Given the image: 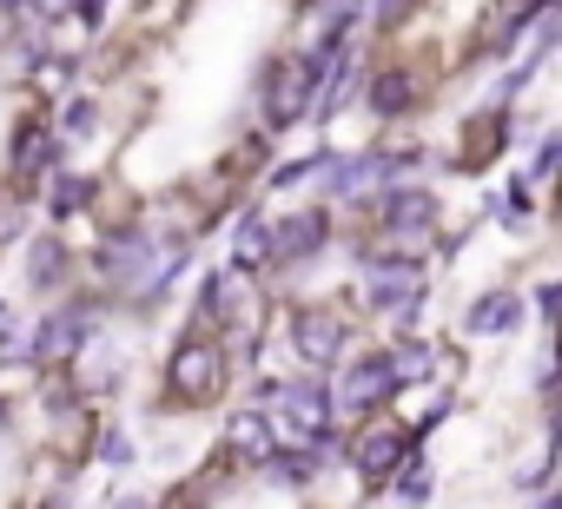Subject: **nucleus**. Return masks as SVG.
Wrapping results in <instances>:
<instances>
[{
  "label": "nucleus",
  "instance_id": "nucleus-1",
  "mask_svg": "<svg viewBox=\"0 0 562 509\" xmlns=\"http://www.w3.org/2000/svg\"><path fill=\"white\" fill-rule=\"evenodd\" d=\"M351 265H358V312L364 318H384L391 338H411L424 325V305H430V285H424V259H404V251H378V245H351Z\"/></svg>",
  "mask_w": 562,
  "mask_h": 509
},
{
  "label": "nucleus",
  "instance_id": "nucleus-2",
  "mask_svg": "<svg viewBox=\"0 0 562 509\" xmlns=\"http://www.w3.org/2000/svg\"><path fill=\"white\" fill-rule=\"evenodd\" d=\"M271 344L285 351L305 377H331L358 351V318L338 298H285L271 325Z\"/></svg>",
  "mask_w": 562,
  "mask_h": 509
},
{
  "label": "nucleus",
  "instance_id": "nucleus-3",
  "mask_svg": "<svg viewBox=\"0 0 562 509\" xmlns=\"http://www.w3.org/2000/svg\"><path fill=\"white\" fill-rule=\"evenodd\" d=\"M437 60L430 54H417V47H404V41H391V47H378L371 60H364V87H358V106L384 126V133H397V126H411L424 106H430V93H437V73H430Z\"/></svg>",
  "mask_w": 562,
  "mask_h": 509
},
{
  "label": "nucleus",
  "instance_id": "nucleus-4",
  "mask_svg": "<svg viewBox=\"0 0 562 509\" xmlns=\"http://www.w3.org/2000/svg\"><path fill=\"white\" fill-rule=\"evenodd\" d=\"M225 391H232V358H225V344L186 325V331L172 338L166 364H159V410H166V417L218 410V404H225Z\"/></svg>",
  "mask_w": 562,
  "mask_h": 509
},
{
  "label": "nucleus",
  "instance_id": "nucleus-5",
  "mask_svg": "<svg viewBox=\"0 0 562 509\" xmlns=\"http://www.w3.org/2000/svg\"><path fill=\"white\" fill-rule=\"evenodd\" d=\"M251 106H258V133L265 139H285L299 126H312V106H318V60L278 47L258 60L251 73Z\"/></svg>",
  "mask_w": 562,
  "mask_h": 509
},
{
  "label": "nucleus",
  "instance_id": "nucleus-6",
  "mask_svg": "<svg viewBox=\"0 0 562 509\" xmlns=\"http://www.w3.org/2000/svg\"><path fill=\"white\" fill-rule=\"evenodd\" d=\"M397 397H404V384H397L384 344H358V351L331 371V417H338V430L371 423V417H391Z\"/></svg>",
  "mask_w": 562,
  "mask_h": 509
},
{
  "label": "nucleus",
  "instance_id": "nucleus-7",
  "mask_svg": "<svg viewBox=\"0 0 562 509\" xmlns=\"http://www.w3.org/2000/svg\"><path fill=\"white\" fill-rule=\"evenodd\" d=\"M258 410L271 417V437H278V450H292V443H312V437L338 430V417H331V384H325V377H305V371H292V377H271Z\"/></svg>",
  "mask_w": 562,
  "mask_h": 509
},
{
  "label": "nucleus",
  "instance_id": "nucleus-8",
  "mask_svg": "<svg viewBox=\"0 0 562 509\" xmlns=\"http://www.w3.org/2000/svg\"><path fill=\"white\" fill-rule=\"evenodd\" d=\"M338 212L331 205H318V199H305V205H292L285 218H271V279L278 272H312L325 251H338Z\"/></svg>",
  "mask_w": 562,
  "mask_h": 509
},
{
  "label": "nucleus",
  "instance_id": "nucleus-9",
  "mask_svg": "<svg viewBox=\"0 0 562 509\" xmlns=\"http://www.w3.org/2000/svg\"><path fill=\"white\" fill-rule=\"evenodd\" d=\"M417 450H430V443H417L411 423H397V417H371V423H351V430H345V463L358 470L364 489H384Z\"/></svg>",
  "mask_w": 562,
  "mask_h": 509
},
{
  "label": "nucleus",
  "instance_id": "nucleus-10",
  "mask_svg": "<svg viewBox=\"0 0 562 509\" xmlns=\"http://www.w3.org/2000/svg\"><path fill=\"white\" fill-rule=\"evenodd\" d=\"M536 133V120H522V113H503V106H483V113H470L463 126H457V146H450V166L457 172H496L522 139Z\"/></svg>",
  "mask_w": 562,
  "mask_h": 509
},
{
  "label": "nucleus",
  "instance_id": "nucleus-11",
  "mask_svg": "<svg viewBox=\"0 0 562 509\" xmlns=\"http://www.w3.org/2000/svg\"><path fill=\"white\" fill-rule=\"evenodd\" d=\"M345 41H364V0H292V54L318 60Z\"/></svg>",
  "mask_w": 562,
  "mask_h": 509
},
{
  "label": "nucleus",
  "instance_id": "nucleus-12",
  "mask_svg": "<svg viewBox=\"0 0 562 509\" xmlns=\"http://www.w3.org/2000/svg\"><path fill=\"white\" fill-rule=\"evenodd\" d=\"M21 279H27L34 298H60V292H74V285H80V245H74L60 225L27 231V238H21Z\"/></svg>",
  "mask_w": 562,
  "mask_h": 509
},
{
  "label": "nucleus",
  "instance_id": "nucleus-13",
  "mask_svg": "<svg viewBox=\"0 0 562 509\" xmlns=\"http://www.w3.org/2000/svg\"><path fill=\"white\" fill-rule=\"evenodd\" d=\"M522 318H529V305H522V285H483L470 305H463V338H483V344H503V338H516L522 331Z\"/></svg>",
  "mask_w": 562,
  "mask_h": 509
},
{
  "label": "nucleus",
  "instance_id": "nucleus-14",
  "mask_svg": "<svg viewBox=\"0 0 562 509\" xmlns=\"http://www.w3.org/2000/svg\"><path fill=\"white\" fill-rule=\"evenodd\" d=\"M100 199H106V179H93V172H80V166H54V172L41 179V212H47V225H74V218L100 212Z\"/></svg>",
  "mask_w": 562,
  "mask_h": 509
},
{
  "label": "nucleus",
  "instance_id": "nucleus-15",
  "mask_svg": "<svg viewBox=\"0 0 562 509\" xmlns=\"http://www.w3.org/2000/svg\"><path fill=\"white\" fill-rule=\"evenodd\" d=\"M225 218H232V272L238 279H271V218H265V205L245 199Z\"/></svg>",
  "mask_w": 562,
  "mask_h": 509
},
{
  "label": "nucleus",
  "instance_id": "nucleus-16",
  "mask_svg": "<svg viewBox=\"0 0 562 509\" xmlns=\"http://www.w3.org/2000/svg\"><path fill=\"white\" fill-rule=\"evenodd\" d=\"M225 463L232 470H245V476H258L265 470V456L278 450V437H271V417L258 410V404H245V410H232V423H225Z\"/></svg>",
  "mask_w": 562,
  "mask_h": 509
},
{
  "label": "nucleus",
  "instance_id": "nucleus-17",
  "mask_svg": "<svg viewBox=\"0 0 562 509\" xmlns=\"http://www.w3.org/2000/svg\"><path fill=\"white\" fill-rule=\"evenodd\" d=\"M106 133V100L100 93H67L60 106H54V139L74 152V146H93Z\"/></svg>",
  "mask_w": 562,
  "mask_h": 509
},
{
  "label": "nucleus",
  "instance_id": "nucleus-18",
  "mask_svg": "<svg viewBox=\"0 0 562 509\" xmlns=\"http://www.w3.org/2000/svg\"><path fill=\"white\" fill-rule=\"evenodd\" d=\"M325 159H331V146H312V152H292V159H271L258 185H265V192H305V185L325 179Z\"/></svg>",
  "mask_w": 562,
  "mask_h": 509
},
{
  "label": "nucleus",
  "instance_id": "nucleus-19",
  "mask_svg": "<svg viewBox=\"0 0 562 509\" xmlns=\"http://www.w3.org/2000/svg\"><path fill=\"white\" fill-rule=\"evenodd\" d=\"M384 496L397 502V509H430V496H437V470H430V450H417L391 483H384Z\"/></svg>",
  "mask_w": 562,
  "mask_h": 509
},
{
  "label": "nucleus",
  "instance_id": "nucleus-20",
  "mask_svg": "<svg viewBox=\"0 0 562 509\" xmlns=\"http://www.w3.org/2000/svg\"><path fill=\"white\" fill-rule=\"evenodd\" d=\"M430 0H364V27L378 34V47H391L397 34H411V21H424Z\"/></svg>",
  "mask_w": 562,
  "mask_h": 509
},
{
  "label": "nucleus",
  "instance_id": "nucleus-21",
  "mask_svg": "<svg viewBox=\"0 0 562 509\" xmlns=\"http://www.w3.org/2000/svg\"><path fill=\"white\" fill-rule=\"evenodd\" d=\"M483 218H496V225H529L536 218V192L522 185V172L509 185H490L483 192Z\"/></svg>",
  "mask_w": 562,
  "mask_h": 509
},
{
  "label": "nucleus",
  "instance_id": "nucleus-22",
  "mask_svg": "<svg viewBox=\"0 0 562 509\" xmlns=\"http://www.w3.org/2000/svg\"><path fill=\"white\" fill-rule=\"evenodd\" d=\"M87 456H93L100 470H133V463H139V443H133L120 423H93V443H87Z\"/></svg>",
  "mask_w": 562,
  "mask_h": 509
},
{
  "label": "nucleus",
  "instance_id": "nucleus-23",
  "mask_svg": "<svg viewBox=\"0 0 562 509\" xmlns=\"http://www.w3.org/2000/svg\"><path fill=\"white\" fill-rule=\"evenodd\" d=\"M549 470H555V437L542 430V437H536V450L516 463V489H529V496H536V489H549Z\"/></svg>",
  "mask_w": 562,
  "mask_h": 509
},
{
  "label": "nucleus",
  "instance_id": "nucleus-24",
  "mask_svg": "<svg viewBox=\"0 0 562 509\" xmlns=\"http://www.w3.org/2000/svg\"><path fill=\"white\" fill-rule=\"evenodd\" d=\"M555 166H562V133H542V139H536V159H529V172H522V185H529V192L555 185Z\"/></svg>",
  "mask_w": 562,
  "mask_h": 509
},
{
  "label": "nucleus",
  "instance_id": "nucleus-25",
  "mask_svg": "<svg viewBox=\"0 0 562 509\" xmlns=\"http://www.w3.org/2000/svg\"><path fill=\"white\" fill-rule=\"evenodd\" d=\"M522 305H529V312H536V325L549 331V325H555V305H562V285H555V279H536Z\"/></svg>",
  "mask_w": 562,
  "mask_h": 509
},
{
  "label": "nucleus",
  "instance_id": "nucleus-26",
  "mask_svg": "<svg viewBox=\"0 0 562 509\" xmlns=\"http://www.w3.org/2000/svg\"><path fill=\"white\" fill-rule=\"evenodd\" d=\"M74 27L80 34H106L113 27V0H74Z\"/></svg>",
  "mask_w": 562,
  "mask_h": 509
},
{
  "label": "nucleus",
  "instance_id": "nucleus-27",
  "mask_svg": "<svg viewBox=\"0 0 562 509\" xmlns=\"http://www.w3.org/2000/svg\"><path fill=\"white\" fill-rule=\"evenodd\" d=\"M536 509H562V496L555 489H536Z\"/></svg>",
  "mask_w": 562,
  "mask_h": 509
},
{
  "label": "nucleus",
  "instance_id": "nucleus-28",
  "mask_svg": "<svg viewBox=\"0 0 562 509\" xmlns=\"http://www.w3.org/2000/svg\"><path fill=\"white\" fill-rule=\"evenodd\" d=\"M113 509H153V502H139V496H120V502H113Z\"/></svg>",
  "mask_w": 562,
  "mask_h": 509
},
{
  "label": "nucleus",
  "instance_id": "nucleus-29",
  "mask_svg": "<svg viewBox=\"0 0 562 509\" xmlns=\"http://www.w3.org/2000/svg\"><path fill=\"white\" fill-rule=\"evenodd\" d=\"M0 325H8V298H0Z\"/></svg>",
  "mask_w": 562,
  "mask_h": 509
},
{
  "label": "nucleus",
  "instance_id": "nucleus-30",
  "mask_svg": "<svg viewBox=\"0 0 562 509\" xmlns=\"http://www.w3.org/2000/svg\"><path fill=\"white\" fill-rule=\"evenodd\" d=\"M179 8H186V0H179Z\"/></svg>",
  "mask_w": 562,
  "mask_h": 509
}]
</instances>
